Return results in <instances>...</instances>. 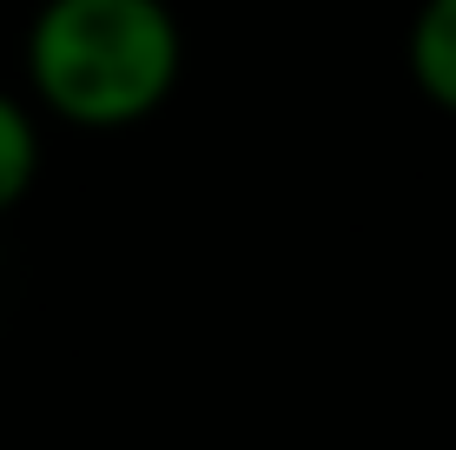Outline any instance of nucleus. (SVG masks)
I'll return each mask as SVG.
<instances>
[{
	"instance_id": "f03ea898",
	"label": "nucleus",
	"mask_w": 456,
	"mask_h": 450,
	"mask_svg": "<svg viewBox=\"0 0 456 450\" xmlns=\"http://www.w3.org/2000/svg\"><path fill=\"white\" fill-rule=\"evenodd\" d=\"M403 67H411V86L436 113H456V0H423L411 13Z\"/></svg>"
},
{
	"instance_id": "7ed1b4c3",
	"label": "nucleus",
	"mask_w": 456,
	"mask_h": 450,
	"mask_svg": "<svg viewBox=\"0 0 456 450\" xmlns=\"http://www.w3.org/2000/svg\"><path fill=\"white\" fill-rule=\"evenodd\" d=\"M40 179V127L7 86H0V219L34 192Z\"/></svg>"
},
{
	"instance_id": "f257e3e1",
	"label": "nucleus",
	"mask_w": 456,
	"mask_h": 450,
	"mask_svg": "<svg viewBox=\"0 0 456 450\" xmlns=\"http://www.w3.org/2000/svg\"><path fill=\"white\" fill-rule=\"evenodd\" d=\"M185 73L172 0H40L27 27V86L80 133L152 119Z\"/></svg>"
}]
</instances>
